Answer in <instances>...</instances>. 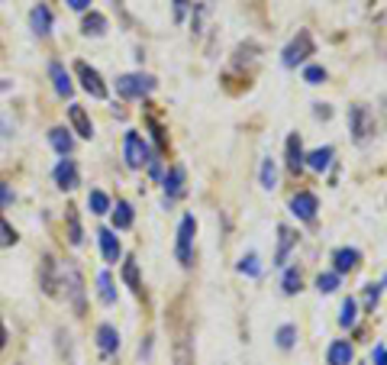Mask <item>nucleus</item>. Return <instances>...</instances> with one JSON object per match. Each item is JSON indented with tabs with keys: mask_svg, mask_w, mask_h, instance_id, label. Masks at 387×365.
<instances>
[{
	"mask_svg": "<svg viewBox=\"0 0 387 365\" xmlns=\"http://www.w3.org/2000/svg\"><path fill=\"white\" fill-rule=\"evenodd\" d=\"M349 133H352L355 146H368L374 139V117L365 104L349 107Z\"/></svg>",
	"mask_w": 387,
	"mask_h": 365,
	"instance_id": "1",
	"label": "nucleus"
},
{
	"mask_svg": "<svg viewBox=\"0 0 387 365\" xmlns=\"http://www.w3.org/2000/svg\"><path fill=\"white\" fill-rule=\"evenodd\" d=\"M194 236H197V220H194V213H184L181 226H178V243H175V255L184 268L194 265Z\"/></svg>",
	"mask_w": 387,
	"mask_h": 365,
	"instance_id": "2",
	"label": "nucleus"
},
{
	"mask_svg": "<svg viewBox=\"0 0 387 365\" xmlns=\"http://www.w3.org/2000/svg\"><path fill=\"white\" fill-rule=\"evenodd\" d=\"M158 88V81H155L152 75H120L116 78V94L120 97H126V100H142V97H148V94Z\"/></svg>",
	"mask_w": 387,
	"mask_h": 365,
	"instance_id": "3",
	"label": "nucleus"
},
{
	"mask_svg": "<svg viewBox=\"0 0 387 365\" xmlns=\"http://www.w3.org/2000/svg\"><path fill=\"white\" fill-rule=\"evenodd\" d=\"M310 55H313V36H310V29H297V36L281 52V65L284 68H297V65H303Z\"/></svg>",
	"mask_w": 387,
	"mask_h": 365,
	"instance_id": "4",
	"label": "nucleus"
},
{
	"mask_svg": "<svg viewBox=\"0 0 387 365\" xmlns=\"http://www.w3.org/2000/svg\"><path fill=\"white\" fill-rule=\"evenodd\" d=\"M62 272V288H68V301L75 307V314H85V278H81V268L75 262H65L58 265Z\"/></svg>",
	"mask_w": 387,
	"mask_h": 365,
	"instance_id": "5",
	"label": "nucleus"
},
{
	"mask_svg": "<svg viewBox=\"0 0 387 365\" xmlns=\"http://www.w3.org/2000/svg\"><path fill=\"white\" fill-rule=\"evenodd\" d=\"M123 159H126L129 169H142V165H148V159H152L146 139H142L136 129H129V133L123 136Z\"/></svg>",
	"mask_w": 387,
	"mask_h": 365,
	"instance_id": "6",
	"label": "nucleus"
},
{
	"mask_svg": "<svg viewBox=\"0 0 387 365\" xmlns=\"http://www.w3.org/2000/svg\"><path fill=\"white\" fill-rule=\"evenodd\" d=\"M75 71H77V78H81V88H85L94 100H107V85H104V78H100L97 68H91L87 62H75Z\"/></svg>",
	"mask_w": 387,
	"mask_h": 365,
	"instance_id": "7",
	"label": "nucleus"
},
{
	"mask_svg": "<svg viewBox=\"0 0 387 365\" xmlns=\"http://www.w3.org/2000/svg\"><path fill=\"white\" fill-rule=\"evenodd\" d=\"M317 211H320L317 194H310V191H297V194L290 197V213H294L297 220H303V223H313V220H317Z\"/></svg>",
	"mask_w": 387,
	"mask_h": 365,
	"instance_id": "8",
	"label": "nucleus"
},
{
	"mask_svg": "<svg viewBox=\"0 0 387 365\" xmlns=\"http://www.w3.org/2000/svg\"><path fill=\"white\" fill-rule=\"evenodd\" d=\"M359 265H361V253L355 246H342V249L332 253V272H336V275H349V272H355Z\"/></svg>",
	"mask_w": 387,
	"mask_h": 365,
	"instance_id": "9",
	"label": "nucleus"
},
{
	"mask_svg": "<svg viewBox=\"0 0 387 365\" xmlns=\"http://www.w3.org/2000/svg\"><path fill=\"white\" fill-rule=\"evenodd\" d=\"M184 181H187V169H184V165H175V169H171L168 175L162 178L165 204H171V201H178V197L184 194Z\"/></svg>",
	"mask_w": 387,
	"mask_h": 365,
	"instance_id": "10",
	"label": "nucleus"
},
{
	"mask_svg": "<svg viewBox=\"0 0 387 365\" xmlns=\"http://www.w3.org/2000/svg\"><path fill=\"white\" fill-rule=\"evenodd\" d=\"M97 349L104 359H110L113 352L120 349V333H116V327L113 323H100L97 327Z\"/></svg>",
	"mask_w": 387,
	"mask_h": 365,
	"instance_id": "11",
	"label": "nucleus"
},
{
	"mask_svg": "<svg viewBox=\"0 0 387 365\" xmlns=\"http://www.w3.org/2000/svg\"><path fill=\"white\" fill-rule=\"evenodd\" d=\"M97 239H100L104 262H107V265H116L120 255H123V246H120V239H116V233H113V230H97Z\"/></svg>",
	"mask_w": 387,
	"mask_h": 365,
	"instance_id": "12",
	"label": "nucleus"
},
{
	"mask_svg": "<svg viewBox=\"0 0 387 365\" xmlns=\"http://www.w3.org/2000/svg\"><path fill=\"white\" fill-rule=\"evenodd\" d=\"M68 120H71V127H75V133L81 136V139H91L94 136V123H91V117H87V110L81 104L68 107Z\"/></svg>",
	"mask_w": 387,
	"mask_h": 365,
	"instance_id": "13",
	"label": "nucleus"
},
{
	"mask_svg": "<svg viewBox=\"0 0 387 365\" xmlns=\"http://www.w3.org/2000/svg\"><path fill=\"white\" fill-rule=\"evenodd\" d=\"M297 246V233L290 226H278V253H275V265H288V255L290 249Z\"/></svg>",
	"mask_w": 387,
	"mask_h": 365,
	"instance_id": "14",
	"label": "nucleus"
},
{
	"mask_svg": "<svg viewBox=\"0 0 387 365\" xmlns=\"http://www.w3.org/2000/svg\"><path fill=\"white\" fill-rule=\"evenodd\" d=\"M29 26H33L36 36H49L52 33V10L45 7V4H36V7L29 10Z\"/></svg>",
	"mask_w": 387,
	"mask_h": 365,
	"instance_id": "15",
	"label": "nucleus"
},
{
	"mask_svg": "<svg viewBox=\"0 0 387 365\" xmlns=\"http://www.w3.org/2000/svg\"><path fill=\"white\" fill-rule=\"evenodd\" d=\"M52 175H55V184L62 191H71V188H77V165L71 159H62L55 165V171H52Z\"/></svg>",
	"mask_w": 387,
	"mask_h": 365,
	"instance_id": "16",
	"label": "nucleus"
},
{
	"mask_svg": "<svg viewBox=\"0 0 387 365\" xmlns=\"http://www.w3.org/2000/svg\"><path fill=\"white\" fill-rule=\"evenodd\" d=\"M352 359H355V352L349 346V339H336L326 349V365H352Z\"/></svg>",
	"mask_w": 387,
	"mask_h": 365,
	"instance_id": "17",
	"label": "nucleus"
},
{
	"mask_svg": "<svg viewBox=\"0 0 387 365\" xmlns=\"http://www.w3.org/2000/svg\"><path fill=\"white\" fill-rule=\"evenodd\" d=\"M303 165H307L303 142H300V136H297V133H290V136H288V169L297 175V171H303Z\"/></svg>",
	"mask_w": 387,
	"mask_h": 365,
	"instance_id": "18",
	"label": "nucleus"
},
{
	"mask_svg": "<svg viewBox=\"0 0 387 365\" xmlns=\"http://www.w3.org/2000/svg\"><path fill=\"white\" fill-rule=\"evenodd\" d=\"M49 75H52V85H55V94H62V97H71L75 85H71L68 68H65L62 62H52V65H49Z\"/></svg>",
	"mask_w": 387,
	"mask_h": 365,
	"instance_id": "19",
	"label": "nucleus"
},
{
	"mask_svg": "<svg viewBox=\"0 0 387 365\" xmlns=\"http://www.w3.org/2000/svg\"><path fill=\"white\" fill-rule=\"evenodd\" d=\"M332 155H336V149L332 146H320L313 149V152H307V169L313 171H326L332 165Z\"/></svg>",
	"mask_w": 387,
	"mask_h": 365,
	"instance_id": "20",
	"label": "nucleus"
},
{
	"mask_svg": "<svg viewBox=\"0 0 387 365\" xmlns=\"http://www.w3.org/2000/svg\"><path fill=\"white\" fill-rule=\"evenodd\" d=\"M49 142H52V149H55L58 155H71V149H75V139H71V133L65 127H55V129H49Z\"/></svg>",
	"mask_w": 387,
	"mask_h": 365,
	"instance_id": "21",
	"label": "nucleus"
},
{
	"mask_svg": "<svg viewBox=\"0 0 387 365\" xmlns=\"http://www.w3.org/2000/svg\"><path fill=\"white\" fill-rule=\"evenodd\" d=\"M113 213V230H129L133 226V204L129 201H116V207H110Z\"/></svg>",
	"mask_w": 387,
	"mask_h": 365,
	"instance_id": "22",
	"label": "nucleus"
},
{
	"mask_svg": "<svg viewBox=\"0 0 387 365\" xmlns=\"http://www.w3.org/2000/svg\"><path fill=\"white\" fill-rule=\"evenodd\" d=\"M81 33L85 36H104L107 33V16L97 14V10H91V14L85 16V23H81Z\"/></svg>",
	"mask_w": 387,
	"mask_h": 365,
	"instance_id": "23",
	"label": "nucleus"
},
{
	"mask_svg": "<svg viewBox=\"0 0 387 365\" xmlns=\"http://www.w3.org/2000/svg\"><path fill=\"white\" fill-rule=\"evenodd\" d=\"M65 220H68V243H71V246H81V243H85V230H81V220H77L75 207L65 211Z\"/></svg>",
	"mask_w": 387,
	"mask_h": 365,
	"instance_id": "24",
	"label": "nucleus"
},
{
	"mask_svg": "<svg viewBox=\"0 0 387 365\" xmlns=\"http://www.w3.org/2000/svg\"><path fill=\"white\" fill-rule=\"evenodd\" d=\"M43 291H45V295H55V291H58L55 259H52V255H45V259H43Z\"/></svg>",
	"mask_w": 387,
	"mask_h": 365,
	"instance_id": "25",
	"label": "nucleus"
},
{
	"mask_svg": "<svg viewBox=\"0 0 387 365\" xmlns=\"http://www.w3.org/2000/svg\"><path fill=\"white\" fill-rule=\"evenodd\" d=\"M355 320H359V304L355 297H345L339 307V327H355Z\"/></svg>",
	"mask_w": 387,
	"mask_h": 365,
	"instance_id": "26",
	"label": "nucleus"
},
{
	"mask_svg": "<svg viewBox=\"0 0 387 365\" xmlns=\"http://www.w3.org/2000/svg\"><path fill=\"white\" fill-rule=\"evenodd\" d=\"M97 291H100V301H104V304H116V288H113L110 272L97 275Z\"/></svg>",
	"mask_w": 387,
	"mask_h": 365,
	"instance_id": "27",
	"label": "nucleus"
},
{
	"mask_svg": "<svg viewBox=\"0 0 387 365\" xmlns=\"http://www.w3.org/2000/svg\"><path fill=\"white\" fill-rule=\"evenodd\" d=\"M275 339H278V349H294V343H297V327L294 323H284V327H278V333H275Z\"/></svg>",
	"mask_w": 387,
	"mask_h": 365,
	"instance_id": "28",
	"label": "nucleus"
},
{
	"mask_svg": "<svg viewBox=\"0 0 387 365\" xmlns=\"http://www.w3.org/2000/svg\"><path fill=\"white\" fill-rule=\"evenodd\" d=\"M87 207H91V213H97V217H104V213H110V197L104 194V191H91L87 194Z\"/></svg>",
	"mask_w": 387,
	"mask_h": 365,
	"instance_id": "29",
	"label": "nucleus"
},
{
	"mask_svg": "<svg viewBox=\"0 0 387 365\" xmlns=\"http://www.w3.org/2000/svg\"><path fill=\"white\" fill-rule=\"evenodd\" d=\"M258 178H261V188H278V169H275V159H261V171H258Z\"/></svg>",
	"mask_w": 387,
	"mask_h": 365,
	"instance_id": "30",
	"label": "nucleus"
},
{
	"mask_svg": "<svg viewBox=\"0 0 387 365\" xmlns=\"http://www.w3.org/2000/svg\"><path fill=\"white\" fill-rule=\"evenodd\" d=\"M384 288H387V272H384V278H381L378 285H368V295H365L368 314H374V307H378V301H381V295H384Z\"/></svg>",
	"mask_w": 387,
	"mask_h": 365,
	"instance_id": "31",
	"label": "nucleus"
},
{
	"mask_svg": "<svg viewBox=\"0 0 387 365\" xmlns=\"http://www.w3.org/2000/svg\"><path fill=\"white\" fill-rule=\"evenodd\" d=\"M123 278H126V285L139 295L142 291V281H139V265H136V259H126L123 262Z\"/></svg>",
	"mask_w": 387,
	"mask_h": 365,
	"instance_id": "32",
	"label": "nucleus"
},
{
	"mask_svg": "<svg viewBox=\"0 0 387 365\" xmlns=\"http://www.w3.org/2000/svg\"><path fill=\"white\" fill-rule=\"evenodd\" d=\"M300 272H297V268H284V278H281V291L284 295H297V291H300Z\"/></svg>",
	"mask_w": 387,
	"mask_h": 365,
	"instance_id": "33",
	"label": "nucleus"
},
{
	"mask_svg": "<svg viewBox=\"0 0 387 365\" xmlns=\"http://www.w3.org/2000/svg\"><path fill=\"white\" fill-rule=\"evenodd\" d=\"M236 268H239L242 275H249V278H258V275H261V262H258V255H255V253L242 255L239 265H236Z\"/></svg>",
	"mask_w": 387,
	"mask_h": 365,
	"instance_id": "34",
	"label": "nucleus"
},
{
	"mask_svg": "<svg viewBox=\"0 0 387 365\" xmlns=\"http://www.w3.org/2000/svg\"><path fill=\"white\" fill-rule=\"evenodd\" d=\"M339 278H342V275H336V272H323L317 278V291L320 295H332V291L339 288Z\"/></svg>",
	"mask_w": 387,
	"mask_h": 365,
	"instance_id": "35",
	"label": "nucleus"
},
{
	"mask_svg": "<svg viewBox=\"0 0 387 365\" xmlns=\"http://www.w3.org/2000/svg\"><path fill=\"white\" fill-rule=\"evenodd\" d=\"M303 81H307V85H323L326 68L323 65H307V68H303Z\"/></svg>",
	"mask_w": 387,
	"mask_h": 365,
	"instance_id": "36",
	"label": "nucleus"
},
{
	"mask_svg": "<svg viewBox=\"0 0 387 365\" xmlns=\"http://www.w3.org/2000/svg\"><path fill=\"white\" fill-rule=\"evenodd\" d=\"M16 239H20V236H16V230L4 217H0V246H13Z\"/></svg>",
	"mask_w": 387,
	"mask_h": 365,
	"instance_id": "37",
	"label": "nucleus"
},
{
	"mask_svg": "<svg viewBox=\"0 0 387 365\" xmlns=\"http://www.w3.org/2000/svg\"><path fill=\"white\" fill-rule=\"evenodd\" d=\"M371 362H374V365H387V346H384V343H378V346H374V352H371Z\"/></svg>",
	"mask_w": 387,
	"mask_h": 365,
	"instance_id": "38",
	"label": "nucleus"
},
{
	"mask_svg": "<svg viewBox=\"0 0 387 365\" xmlns=\"http://www.w3.org/2000/svg\"><path fill=\"white\" fill-rule=\"evenodd\" d=\"M7 204H13V191H10L7 184L0 181V211H4V207H7Z\"/></svg>",
	"mask_w": 387,
	"mask_h": 365,
	"instance_id": "39",
	"label": "nucleus"
},
{
	"mask_svg": "<svg viewBox=\"0 0 387 365\" xmlns=\"http://www.w3.org/2000/svg\"><path fill=\"white\" fill-rule=\"evenodd\" d=\"M187 7H190V0H175V20H178V23L187 16Z\"/></svg>",
	"mask_w": 387,
	"mask_h": 365,
	"instance_id": "40",
	"label": "nucleus"
},
{
	"mask_svg": "<svg viewBox=\"0 0 387 365\" xmlns=\"http://www.w3.org/2000/svg\"><path fill=\"white\" fill-rule=\"evenodd\" d=\"M65 4H68L71 10H77V14H85V10L91 7V0H65Z\"/></svg>",
	"mask_w": 387,
	"mask_h": 365,
	"instance_id": "41",
	"label": "nucleus"
},
{
	"mask_svg": "<svg viewBox=\"0 0 387 365\" xmlns=\"http://www.w3.org/2000/svg\"><path fill=\"white\" fill-rule=\"evenodd\" d=\"M313 113H317V117H323V120H329V117H332L329 104H313Z\"/></svg>",
	"mask_w": 387,
	"mask_h": 365,
	"instance_id": "42",
	"label": "nucleus"
},
{
	"mask_svg": "<svg viewBox=\"0 0 387 365\" xmlns=\"http://www.w3.org/2000/svg\"><path fill=\"white\" fill-rule=\"evenodd\" d=\"M4 346H7V327H4V320H0V352H4Z\"/></svg>",
	"mask_w": 387,
	"mask_h": 365,
	"instance_id": "43",
	"label": "nucleus"
}]
</instances>
